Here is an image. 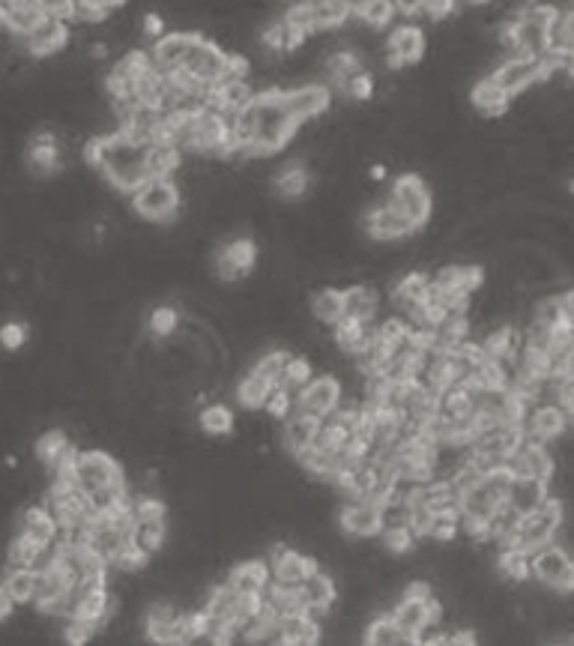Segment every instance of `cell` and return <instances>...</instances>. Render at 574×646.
Returning <instances> with one entry per match:
<instances>
[{
	"mask_svg": "<svg viewBox=\"0 0 574 646\" xmlns=\"http://www.w3.org/2000/svg\"><path fill=\"white\" fill-rule=\"evenodd\" d=\"M437 646H482L479 635L473 629H455V632H443L437 638Z\"/></svg>",
	"mask_w": 574,
	"mask_h": 646,
	"instance_id": "51",
	"label": "cell"
},
{
	"mask_svg": "<svg viewBox=\"0 0 574 646\" xmlns=\"http://www.w3.org/2000/svg\"><path fill=\"white\" fill-rule=\"evenodd\" d=\"M36 572L33 569H9L6 572V581H3V590L9 593V599L15 605H33V596H36Z\"/></svg>",
	"mask_w": 574,
	"mask_h": 646,
	"instance_id": "35",
	"label": "cell"
},
{
	"mask_svg": "<svg viewBox=\"0 0 574 646\" xmlns=\"http://www.w3.org/2000/svg\"><path fill=\"white\" fill-rule=\"evenodd\" d=\"M389 620L395 623V629L407 638H419L422 632L434 629V626H443V608L440 602L431 596V599H410V596H401L395 602V608L389 611Z\"/></svg>",
	"mask_w": 574,
	"mask_h": 646,
	"instance_id": "9",
	"label": "cell"
},
{
	"mask_svg": "<svg viewBox=\"0 0 574 646\" xmlns=\"http://www.w3.org/2000/svg\"><path fill=\"white\" fill-rule=\"evenodd\" d=\"M362 225H365V231H368L371 240H383V243H395V240H404V237L416 234V228L407 219H401L395 210H389L386 204L368 210V216H365Z\"/></svg>",
	"mask_w": 574,
	"mask_h": 646,
	"instance_id": "23",
	"label": "cell"
},
{
	"mask_svg": "<svg viewBox=\"0 0 574 646\" xmlns=\"http://www.w3.org/2000/svg\"><path fill=\"white\" fill-rule=\"evenodd\" d=\"M198 425H201V431L210 434V437H228V434H234V428H237V413H234L228 404L213 401V404H207V407L201 410Z\"/></svg>",
	"mask_w": 574,
	"mask_h": 646,
	"instance_id": "32",
	"label": "cell"
},
{
	"mask_svg": "<svg viewBox=\"0 0 574 646\" xmlns=\"http://www.w3.org/2000/svg\"><path fill=\"white\" fill-rule=\"evenodd\" d=\"M296 599H299V608H335V599H338V587H335V578L329 572H311L302 587L296 590Z\"/></svg>",
	"mask_w": 574,
	"mask_h": 646,
	"instance_id": "26",
	"label": "cell"
},
{
	"mask_svg": "<svg viewBox=\"0 0 574 646\" xmlns=\"http://www.w3.org/2000/svg\"><path fill=\"white\" fill-rule=\"evenodd\" d=\"M287 359H290V356H287L285 350H267V353H261V356L255 359V365H252V374H258L261 380H267V383L279 386Z\"/></svg>",
	"mask_w": 574,
	"mask_h": 646,
	"instance_id": "41",
	"label": "cell"
},
{
	"mask_svg": "<svg viewBox=\"0 0 574 646\" xmlns=\"http://www.w3.org/2000/svg\"><path fill=\"white\" fill-rule=\"evenodd\" d=\"M512 476H530V479H539L545 485L554 482L557 476V458L551 452V446L545 443H533V440H524L521 449L503 464Z\"/></svg>",
	"mask_w": 574,
	"mask_h": 646,
	"instance_id": "13",
	"label": "cell"
},
{
	"mask_svg": "<svg viewBox=\"0 0 574 646\" xmlns=\"http://www.w3.org/2000/svg\"><path fill=\"white\" fill-rule=\"evenodd\" d=\"M225 587L240 599H261L270 587V569L267 560H243L231 569Z\"/></svg>",
	"mask_w": 574,
	"mask_h": 646,
	"instance_id": "21",
	"label": "cell"
},
{
	"mask_svg": "<svg viewBox=\"0 0 574 646\" xmlns=\"http://www.w3.org/2000/svg\"><path fill=\"white\" fill-rule=\"evenodd\" d=\"M45 18V6L36 0H12V3H0V27L9 30L15 39L27 36L39 21Z\"/></svg>",
	"mask_w": 574,
	"mask_h": 646,
	"instance_id": "24",
	"label": "cell"
},
{
	"mask_svg": "<svg viewBox=\"0 0 574 646\" xmlns=\"http://www.w3.org/2000/svg\"><path fill=\"white\" fill-rule=\"evenodd\" d=\"M69 479L81 494H90V491H99V488H108L114 482H123V467L102 449H84V452H75L72 458V467L69 473L63 476Z\"/></svg>",
	"mask_w": 574,
	"mask_h": 646,
	"instance_id": "4",
	"label": "cell"
},
{
	"mask_svg": "<svg viewBox=\"0 0 574 646\" xmlns=\"http://www.w3.org/2000/svg\"><path fill=\"white\" fill-rule=\"evenodd\" d=\"M195 36H198L195 30H168V33H162L156 39L153 51H150L153 69H159V72H177L183 66V57L192 48Z\"/></svg>",
	"mask_w": 574,
	"mask_h": 646,
	"instance_id": "20",
	"label": "cell"
},
{
	"mask_svg": "<svg viewBox=\"0 0 574 646\" xmlns=\"http://www.w3.org/2000/svg\"><path fill=\"white\" fill-rule=\"evenodd\" d=\"M497 569L503 575V581H512V584H527L533 581L530 578V557L515 551V548H503L500 557H497Z\"/></svg>",
	"mask_w": 574,
	"mask_h": 646,
	"instance_id": "37",
	"label": "cell"
},
{
	"mask_svg": "<svg viewBox=\"0 0 574 646\" xmlns=\"http://www.w3.org/2000/svg\"><path fill=\"white\" fill-rule=\"evenodd\" d=\"M267 569H270V584H276L282 590H299L302 581L311 572H317V560L302 551H293L287 545H276L267 557Z\"/></svg>",
	"mask_w": 574,
	"mask_h": 646,
	"instance_id": "12",
	"label": "cell"
},
{
	"mask_svg": "<svg viewBox=\"0 0 574 646\" xmlns=\"http://www.w3.org/2000/svg\"><path fill=\"white\" fill-rule=\"evenodd\" d=\"M168 542V518H153V521H132L129 545L147 557L159 554Z\"/></svg>",
	"mask_w": 574,
	"mask_h": 646,
	"instance_id": "29",
	"label": "cell"
},
{
	"mask_svg": "<svg viewBox=\"0 0 574 646\" xmlns=\"http://www.w3.org/2000/svg\"><path fill=\"white\" fill-rule=\"evenodd\" d=\"M273 389H276L273 383H267V380H261L258 374L249 371V374L240 380V386H237V401H240L243 407H249V410H258V407L267 404V398H270Z\"/></svg>",
	"mask_w": 574,
	"mask_h": 646,
	"instance_id": "38",
	"label": "cell"
},
{
	"mask_svg": "<svg viewBox=\"0 0 574 646\" xmlns=\"http://www.w3.org/2000/svg\"><path fill=\"white\" fill-rule=\"evenodd\" d=\"M225 63H228V51L219 48L213 39H207V36L198 33L195 42H192V48H189L186 57H183L180 72L189 75L198 87L213 90V87L222 84V78H225Z\"/></svg>",
	"mask_w": 574,
	"mask_h": 646,
	"instance_id": "7",
	"label": "cell"
},
{
	"mask_svg": "<svg viewBox=\"0 0 574 646\" xmlns=\"http://www.w3.org/2000/svg\"><path fill=\"white\" fill-rule=\"evenodd\" d=\"M338 90H344L350 99L365 102V99H371V96H374V75L362 69V72H356L353 78H347L344 84H338Z\"/></svg>",
	"mask_w": 574,
	"mask_h": 646,
	"instance_id": "48",
	"label": "cell"
},
{
	"mask_svg": "<svg viewBox=\"0 0 574 646\" xmlns=\"http://www.w3.org/2000/svg\"><path fill=\"white\" fill-rule=\"evenodd\" d=\"M24 341H27L24 323H3V326H0V347L18 350V347H24Z\"/></svg>",
	"mask_w": 574,
	"mask_h": 646,
	"instance_id": "50",
	"label": "cell"
},
{
	"mask_svg": "<svg viewBox=\"0 0 574 646\" xmlns=\"http://www.w3.org/2000/svg\"><path fill=\"white\" fill-rule=\"evenodd\" d=\"M344 401V392H341V380L335 374H317L311 377L293 398V410L296 413H305V416H314V419H326L338 410V404Z\"/></svg>",
	"mask_w": 574,
	"mask_h": 646,
	"instance_id": "8",
	"label": "cell"
},
{
	"mask_svg": "<svg viewBox=\"0 0 574 646\" xmlns=\"http://www.w3.org/2000/svg\"><path fill=\"white\" fill-rule=\"evenodd\" d=\"M350 18H353V3H347V0L308 3V33L344 27V24H350Z\"/></svg>",
	"mask_w": 574,
	"mask_h": 646,
	"instance_id": "27",
	"label": "cell"
},
{
	"mask_svg": "<svg viewBox=\"0 0 574 646\" xmlns=\"http://www.w3.org/2000/svg\"><path fill=\"white\" fill-rule=\"evenodd\" d=\"M132 210L135 216L147 222H174L183 207V192L177 180H144L132 195Z\"/></svg>",
	"mask_w": 574,
	"mask_h": 646,
	"instance_id": "3",
	"label": "cell"
},
{
	"mask_svg": "<svg viewBox=\"0 0 574 646\" xmlns=\"http://www.w3.org/2000/svg\"><path fill=\"white\" fill-rule=\"evenodd\" d=\"M144 168H147V177L153 180H174L177 171L183 168V153L171 144H153L147 147Z\"/></svg>",
	"mask_w": 574,
	"mask_h": 646,
	"instance_id": "30",
	"label": "cell"
},
{
	"mask_svg": "<svg viewBox=\"0 0 574 646\" xmlns=\"http://www.w3.org/2000/svg\"><path fill=\"white\" fill-rule=\"evenodd\" d=\"M572 416H566L557 404H536L524 419V437L533 443H557L569 431Z\"/></svg>",
	"mask_w": 574,
	"mask_h": 646,
	"instance_id": "15",
	"label": "cell"
},
{
	"mask_svg": "<svg viewBox=\"0 0 574 646\" xmlns=\"http://www.w3.org/2000/svg\"><path fill=\"white\" fill-rule=\"evenodd\" d=\"M264 410H267L273 419H287V416L293 413V395H290L287 389H282V386H276V389L270 392Z\"/></svg>",
	"mask_w": 574,
	"mask_h": 646,
	"instance_id": "49",
	"label": "cell"
},
{
	"mask_svg": "<svg viewBox=\"0 0 574 646\" xmlns=\"http://www.w3.org/2000/svg\"><path fill=\"white\" fill-rule=\"evenodd\" d=\"M338 527L350 539H377L380 536V503L347 500L338 512Z\"/></svg>",
	"mask_w": 574,
	"mask_h": 646,
	"instance_id": "16",
	"label": "cell"
},
{
	"mask_svg": "<svg viewBox=\"0 0 574 646\" xmlns=\"http://www.w3.org/2000/svg\"><path fill=\"white\" fill-rule=\"evenodd\" d=\"M282 105H285L287 117L302 126L320 114L329 111L332 105V90L326 84L308 81V84H296V87H282Z\"/></svg>",
	"mask_w": 574,
	"mask_h": 646,
	"instance_id": "10",
	"label": "cell"
},
{
	"mask_svg": "<svg viewBox=\"0 0 574 646\" xmlns=\"http://www.w3.org/2000/svg\"><path fill=\"white\" fill-rule=\"evenodd\" d=\"M39 551H42V548L30 545V542L21 539V536H15V539L9 542V548H6V566H9V569H33Z\"/></svg>",
	"mask_w": 574,
	"mask_h": 646,
	"instance_id": "43",
	"label": "cell"
},
{
	"mask_svg": "<svg viewBox=\"0 0 574 646\" xmlns=\"http://www.w3.org/2000/svg\"><path fill=\"white\" fill-rule=\"evenodd\" d=\"M530 578L557 596H569L574 590V563L569 557V548L554 542L536 551L530 557Z\"/></svg>",
	"mask_w": 574,
	"mask_h": 646,
	"instance_id": "6",
	"label": "cell"
},
{
	"mask_svg": "<svg viewBox=\"0 0 574 646\" xmlns=\"http://www.w3.org/2000/svg\"><path fill=\"white\" fill-rule=\"evenodd\" d=\"M353 18H359L365 27H389L395 18V3L389 0H365L359 6H353Z\"/></svg>",
	"mask_w": 574,
	"mask_h": 646,
	"instance_id": "39",
	"label": "cell"
},
{
	"mask_svg": "<svg viewBox=\"0 0 574 646\" xmlns=\"http://www.w3.org/2000/svg\"><path fill=\"white\" fill-rule=\"evenodd\" d=\"M311 377H314V374H311V359H305V356H290V359H287L285 371H282L279 386L293 395V392H299Z\"/></svg>",
	"mask_w": 574,
	"mask_h": 646,
	"instance_id": "42",
	"label": "cell"
},
{
	"mask_svg": "<svg viewBox=\"0 0 574 646\" xmlns=\"http://www.w3.org/2000/svg\"><path fill=\"white\" fill-rule=\"evenodd\" d=\"M308 183H311V177H308V171L299 165V162H290L285 165L279 174H276V192L287 198V201H296V198H302L305 192H308Z\"/></svg>",
	"mask_w": 574,
	"mask_h": 646,
	"instance_id": "36",
	"label": "cell"
},
{
	"mask_svg": "<svg viewBox=\"0 0 574 646\" xmlns=\"http://www.w3.org/2000/svg\"><path fill=\"white\" fill-rule=\"evenodd\" d=\"M96 632H99V629H96L93 623H84V620L69 617L66 626H63V641H66V646H87L96 638Z\"/></svg>",
	"mask_w": 574,
	"mask_h": 646,
	"instance_id": "47",
	"label": "cell"
},
{
	"mask_svg": "<svg viewBox=\"0 0 574 646\" xmlns=\"http://www.w3.org/2000/svg\"><path fill=\"white\" fill-rule=\"evenodd\" d=\"M69 36V24L45 15L27 36H21V45L30 57H54L69 45Z\"/></svg>",
	"mask_w": 574,
	"mask_h": 646,
	"instance_id": "18",
	"label": "cell"
},
{
	"mask_svg": "<svg viewBox=\"0 0 574 646\" xmlns=\"http://www.w3.org/2000/svg\"><path fill=\"white\" fill-rule=\"evenodd\" d=\"M252 105H255V129H252V144L246 147V159L273 156L290 144L299 126L287 117L282 105V87L258 90Z\"/></svg>",
	"mask_w": 574,
	"mask_h": 646,
	"instance_id": "1",
	"label": "cell"
},
{
	"mask_svg": "<svg viewBox=\"0 0 574 646\" xmlns=\"http://www.w3.org/2000/svg\"><path fill=\"white\" fill-rule=\"evenodd\" d=\"M380 551H389V554H410V551H416V536H413V530H407V527H401V530H380Z\"/></svg>",
	"mask_w": 574,
	"mask_h": 646,
	"instance_id": "44",
	"label": "cell"
},
{
	"mask_svg": "<svg viewBox=\"0 0 574 646\" xmlns=\"http://www.w3.org/2000/svg\"><path fill=\"white\" fill-rule=\"evenodd\" d=\"M258 264V246L249 237L231 240L228 246H222V252L216 255V276L222 282H240L246 279Z\"/></svg>",
	"mask_w": 574,
	"mask_h": 646,
	"instance_id": "17",
	"label": "cell"
},
{
	"mask_svg": "<svg viewBox=\"0 0 574 646\" xmlns=\"http://www.w3.org/2000/svg\"><path fill=\"white\" fill-rule=\"evenodd\" d=\"M323 66H326L329 78H332L335 87H338V84H344L347 78H353L356 72H362V57H359V51H353V48H335V51L323 60Z\"/></svg>",
	"mask_w": 574,
	"mask_h": 646,
	"instance_id": "34",
	"label": "cell"
},
{
	"mask_svg": "<svg viewBox=\"0 0 574 646\" xmlns=\"http://www.w3.org/2000/svg\"><path fill=\"white\" fill-rule=\"evenodd\" d=\"M386 207L395 210L401 219H407L416 231L422 225H428L431 219V210H434V198H431V189L428 183L419 177V174H404L395 180L389 198H386Z\"/></svg>",
	"mask_w": 574,
	"mask_h": 646,
	"instance_id": "5",
	"label": "cell"
},
{
	"mask_svg": "<svg viewBox=\"0 0 574 646\" xmlns=\"http://www.w3.org/2000/svg\"><path fill=\"white\" fill-rule=\"evenodd\" d=\"M566 527V503L557 497H548V503L530 515H524L515 527V536L506 548H515L527 557H533L536 551H542L545 545H554L560 539ZM503 551V548H500Z\"/></svg>",
	"mask_w": 574,
	"mask_h": 646,
	"instance_id": "2",
	"label": "cell"
},
{
	"mask_svg": "<svg viewBox=\"0 0 574 646\" xmlns=\"http://www.w3.org/2000/svg\"><path fill=\"white\" fill-rule=\"evenodd\" d=\"M548 497H551V485H545L539 479H530V476H512L503 506L509 512H515L518 518H524V515L542 509L548 503Z\"/></svg>",
	"mask_w": 574,
	"mask_h": 646,
	"instance_id": "19",
	"label": "cell"
},
{
	"mask_svg": "<svg viewBox=\"0 0 574 646\" xmlns=\"http://www.w3.org/2000/svg\"><path fill=\"white\" fill-rule=\"evenodd\" d=\"M488 75L500 84V90H503L509 99L518 96V93H524V90H530V87H536L539 81H545L542 60H539V57H527V54H512V57H506V60L497 63L494 72H488Z\"/></svg>",
	"mask_w": 574,
	"mask_h": 646,
	"instance_id": "11",
	"label": "cell"
},
{
	"mask_svg": "<svg viewBox=\"0 0 574 646\" xmlns=\"http://www.w3.org/2000/svg\"><path fill=\"white\" fill-rule=\"evenodd\" d=\"M317 431H320V419L314 416H305V413H290L285 425V446L293 458H299L302 452L314 449V440H317Z\"/></svg>",
	"mask_w": 574,
	"mask_h": 646,
	"instance_id": "28",
	"label": "cell"
},
{
	"mask_svg": "<svg viewBox=\"0 0 574 646\" xmlns=\"http://www.w3.org/2000/svg\"><path fill=\"white\" fill-rule=\"evenodd\" d=\"M147 33H153V36H162V18L159 15H144V24H141Z\"/></svg>",
	"mask_w": 574,
	"mask_h": 646,
	"instance_id": "53",
	"label": "cell"
},
{
	"mask_svg": "<svg viewBox=\"0 0 574 646\" xmlns=\"http://www.w3.org/2000/svg\"><path fill=\"white\" fill-rule=\"evenodd\" d=\"M117 6L111 3H72V21L78 24H105Z\"/></svg>",
	"mask_w": 574,
	"mask_h": 646,
	"instance_id": "45",
	"label": "cell"
},
{
	"mask_svg": "<svg viewBox=\"0 0 574 646\" xmlns=\"http://www.w3.org/2000/svg\"><path fill=\"white\" fill-rule=\"evenodd\" d=\"M470 99H473V105H476L482 114H488V117H500V114L509 108V96L500 90V84H497L491 75H482V78L473 84Z\"/></svg>",
	"mask_w": 574,
	"mask_h": 646,
	"instance_id": "31",
	"label": "cell"
},
{
	"mask_svg": "<svg viewBox=\"0 0 574 646\" xmlns=\"http://www.w3.org/2000/svg\"><path fill=\"white\" fill-rule=\"evenodd\" d=\"M150 332L156 335V338H168V335H174L177 332V326H180V315H177V309H171V306H159V309H153L150 312Z\"/></svg>",
	"mask_w": 574,
	"mask_h": 646,
	"instance_id": "46",
	"label": "cell"
},
{
	"mask_svg": "<svg viewBox=\"0 0 574 646\" xmlns=\"http://www.w3.org/2000/svg\"><path fill=\"white\" fill-rule=\"evenodd\" d=\"M341 309H344V294L341 288H323L311 297V315L314 321L323 326H335L341 321Z\"/></svg>",
	"mask_w": 574,
	"mask_h": 646,
	"instance_id": "33",
	"label": "cell"
},
{
	"mask_svg": "<svg viewBox=\"0 0 574 646\" xmlns=\"http://www.w3.org/2000/svg\"><path fill=\"white\" fill-rule=\"evenodd\" d=\"M551 646H566V644H551Z\"/></svg>",
	"mask_w": 574,
	"mask_h": 646,
	"instance_id": "54",
	"label": "cell"
},
{
	"mask_svg": "<svg viewBox=\"0 0 574 646\" xmlns=\"http://www.w3.org/2000/svg\"><path fill=\"white\" fill-rule=\"evenodd\" d=\"M18 536L36 548H51L60 539V527L45 506H30V509H24V515L18 521Z\"/></svg>",
	"mask_w": 574,
	"mask_h": 646,
	"instance_id": "22",
	"label": "cell"
},
{
	"mask_svg": "<svg viewBox=\"0 0 574 646\" xmlns=\"http://www.w3.org/2000/svg\"><path fill=\"white\" fill-rule=\"evenodd\" d=\"M425 45H428L425 30H422L416 21L398 24V27L389 33V39H386V66H389V69H401V66H407V63L422 60Z\"/></svg>",
	"mask_w": 574,
	"mask_h": 646,
	"instance_id": "14",
	"label": "cell"
},
{
	"mask_svg": "<svg viewBox=\"0 0 574 646\" xmlns=\"http://www.w3.org/2000/svg\"><path fill=\"white\" fill-rule=\"evenodd\" d=\"M12 611H15V602L9 599V593L3 590V584H0V623L3 620H9L12 617Z\"/></svg>",
	"mask_w": 574,
	"mask_h": 646,
	"instance_id": "52",
	"label": "cell"
},
{
	"mask_svg": "<svg viewBox=\"0 0 574 646\" xmlns=\"http://www.w3.org/2000/svg\"><path fill=\"white\" fill-rule=\"evenodd\" d=\"M344 294V309H341V321L350 323H377V312H380V294L368 285H350L341 291Z\"/></svg>",
	"mask_w": 574,
	"mask_h": 646,
	"instance_id": "25",
	"label": "cell"
},
{
	"mask_svg": "<svg viewBox=\"0 0 574 646\" xmlns=\"http://www.w3.org/2000/svg\"><path fill=\"white\" fill-rule=\"evenodd\" d=\"M27 162L36 174H54L60 168V156H57V144L51 138H36L30 144Z\"/></svg>",
	"mask_w": 574,
	"mask_h": 646,
	"instance_id": "40",
	"label": "cell"
}]
</instances>
